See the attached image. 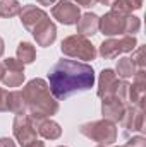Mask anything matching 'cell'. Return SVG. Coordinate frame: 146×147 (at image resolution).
<instances>
[{
  "label": "cell",
  "instance_id": "1",
  "mask_svg": "<svg viewBox=\"0 0 146 147\" xmlns=\"http://www.w3.org/2000/svg\"><path fill=\"white\" fill-rule=\"evenodd\" d=\"M95 70L91 65L76 60H59L48 72V87L57 101H64L76 92L91 89Z\"/></svg>",
  "mask_w": 146,
  "mask_h": 147
},
{
  "label": "cell",
  "instance_id": "2",
  "mask_svg": "<svg viewBox=\"0 0 146 147\" xmlns=\"http://www.w3.org/2000/svg\"><path fill=\"white\" fill-rule=\"evenodd\" d=\"M26 108L29 113L41 115V116H52L59 111V101L52 96L48 84L43 79H33L29 80L24 89L21 91Z\"/></svg>",
  "mask_w": 146,
  "mask_h": 147
},
{
  "label": "cell",
  "instance_id": "3",
  "mask_svg": "<svg viewBox=\"0 0 146 147\" xmlns=\"http://www.w3.org/2000/svg\"><path fill=\"white\" fill-rule=\"evenodd\" d=\"M98 29L105 36H117V34L134 36L141 29V21L136 16H120L110 10L108 14L100 17Z\"/></svg>",
  "mask_w": 146,
  "mask_h": 147
},
{
  "label": "cell",
  "instance_id": "4",
  "mask_svg": "<svg viewBox=\"0 0 146 147\" xmlns=\"http://www.w3.org/2000/svg\"><path fill=\"white\" fill-rule=\"evenodd\" d=\"M79 132L96 142L98 146H112L117 140V127L108 120H96V121H88L79 127Z\"/></svg>",
  "mask_w": 146,
  "mask_h": 147
},
{
  "label": "cell",
  "instance_id": "5",
  "mask_svg": "<svg viewBox=\"0 0 146 147\" xmlns=\"http://www.w3.org/2000/svg\"><path fill=\"white\" fill-rule=\"evenodd\" d=\"M60 51L71 58H79V60H86V62L95 60L98 55L93 43L86 36H81V34H72V36H67L65 39H62Z\"/></svg>",
  "mask_w": 146,
  "mask_h": 147
},
{
  "label": "cell",
  "instance_id": "6",
  "mask_svg": "<svg viewBox=\"0 0 146 147\" xmlns=\"http://www.w3.org/2000/svg\"><path fill=\"white\" fill-rule=\"evenodd\" d=\"M138 46V41L134 36H122V38H110L105 39L100 45V55L107 60L117 58L122 53H129L134 51Z\"/></svg>",
  "mask_w": 146,
  "mask_h": 147
},
{
  "label": "cell",
  "instance_id": "7",
  "mask_svg": "<svg viewBox=\"0 0 146 147\" xmlns=\"http://www.w3.org/2000/svg\"><path fill=\"white\" fill-rule=\"evenodd\" d=\"M12 134H14L16 140L23 147L31 146L36 140V130L33 127V121H31L29 115H26V113L16 115L14 123H12Z\"/></svg>",
  "mask_w": 146,
  "mask_h": 147
},
{
  "label": "cell",
  "instance_id": "8",
  "mask_svg": "<svg viewBox=\"0 0 146 147\" xmlns=\"http://www.w3.org/2000/svg\"><path fill=\"white\" fill-rule=\"evenodd\" d=\"M145 92H146V74L145 69H138L132 75V84H129L127 101L131 106L145 110Z\"/></svg>",
  "mask_w": 146,
  "mask_h": 147
},
{
  "label": "cell",
  "instance_id": "9",
  "mask_svg": "<svg viewBox=\"0 0 146 147\" xmlns=\"http://www.w3.org/2000/svg\"><path fill=\"white\" fill-rule=\"evenodd\" d=\"M29 118L33 121V127H35L36 134H40L43 139H46V140H57L62 135L60 125L57 121L50 120V116H41V115L29 113Z\"/></svg>",
  "mask_w": 146,
  "mask_h": 147
},
{
  "label": "cell",
  "instance_id": "10",
  "mask_svg": "<svg viewBox=\"0 0 146 147\" xmlns=\"http://www.w3.org/2000/svg\"><path fill=\"white\" fill-rule=\"evenodd\" d=\"M52 16L59 22H62L65 26H72L81 17V10H79V5L72 3L71 0H60L52 7Z\"/></svg>",
  "mask_w": 146,
  "mask_h": 147
},
{
  "label": "cell",
  "instance_id": "11",
  "mask_svg": "<svg viewBox=\"0 0 146 147\" xmlns=\"http://www.w3.org/2000/svg\"><path fill=\"white\" fill-rule=\"evenodd\" d=\"M3 84L7 87H19L24 80V63H21L17 58H7L3 60Z\"/></svg>",
  "mask_w": 146,
  "mask_h": 147
},
{
  "label": "cell",
  "instance_id": "12",
  "mask_svg": "<svg viewBox=\"0 0 146 147\" xmlns=\"http://www.w3.org/2000/svg\"><path fill=\"white\" fill-rule=\"evenodd\" d=\"M126 110H127L126 103H122L115 96H110V98H103L102 99V115H103L105 120H108L112 123L122 121Z\"/></svg>",
  "mask_w": 146,
  "mask_h": 147
},
{
  "label": "cell",
  "instance_id": "13",
  "mask_svg": "<svg viewBox=\"0 0 146 147\" xmlns=\"http://www.w3.org/2000/svg\"><path fill=\"white\" fill-rule=\"evenodd\" d=\"M119 82L120 80H119L117 74L113 72L112 69H103L100 72V77H98V96L102 99L103 98H110V96H115Z\"/></svg>",
  "mask_w": 146,
  "mask_h": 147
},
{
  "label": "cell",
  "instance_id": "14",
  "mask_svg": "<svg viewBox=\"0 0 146 147\" xmlns=\"http://www.w3.org/2000/svg\"><path fill=\"white\" fill-rule=\"evenodd\" d=\"M120 123L126 128V132H145V110L129 106Z\"/></svg>",
  "mask_w": 146,
  "mask_h": 147
},
{
  "label": "cell",
  "instance_id": "15",
  "mask_svg": "<svg viewBox=\"0 0 146 147\" xmlns=\"http://www.w3.org/2000/svg\"><path fill=\"white\" fill-rule=\"evenodd\" d=\"M21 22H23V26L31 33L35 28H36L38 24H41L45 19H48V16H46V12L45 10H41L40 7L36 5H24L23 9H21Z\"/></svg>",
  "mask_w": 146,
  "mask_h": 147
},
{
  "label": "cell",
  "instance_id": "16",
  "mask_svg": "<svg viewBox=\"0 0 146 147\" xmlns=\"http://www.w3.org/2000/svg\"><path fill=\"white\" fill-rule=\"evenodd\" d=\"M31 34H33V38L36 39V43L40 46H50L57 39V28L50 19H45L41 24H38L31 31Z\"/></svg>",
  "mask_w": 146,
  "mask_h": 147
},
{
  "label": "cell",
  "instance_id": "17",
  "mask_svg": "<svg viewBox=\"0 0 146 147\" xmlns=\"http://www.w3.org/2000/svg\"><path fill=\"white\" fill-rule=\"evenodd\" d=\"M98 22H100V17L96 16V14H93V12H86V14H83L79 19H77V33L81 34V36H93V34H96V31H98Z\"/></svg>",
  "mask_w": 146,
  "mask_h": 147
},
{
  "label": "cell",
  "instance_id": "18",
  "mask_svg": "<svg viewBox=\"0 0 146 147\" xmlns=\"http://www.w3.org/2000/svg\"><path fill=\"white\" fill-rule=\"evenodd\" d=\"M143 7V0H115L110 9L120 16H132V10H139Z\"/></svg>",
  "mask_w": 146,
  "mask_h": 147
},
{
  "label": "cell",
  "instance_id": "19",
  "mask_svg": "<svg viewBox=\"0 0 146 147\" xmlns=\"http://www.w3.org/2000/svg\"><path fill=\"white\" fill-rule=\"evenodd\" d=\"M7 111L14 113V115H23L26 113V103L23 98L21 91H10L9 92V99H7Z\"/></svg>",
  "mask_w": 146,
  "mask_h": 147
},
{
  "label": "cell",
  "instance_id": "20",
  "mask_svg": "<svg viewBox=\"0 0 146 147\" xmlns=\"http://www.w3.org/2000/svg\"><path fill=\"white\" fill-rule=\"evenodd\" d=\"M17 60L21 62V63H24V65H28V63H33L35 60H36V50H35V46L31 45V43H28V41H21L19 45H17Z\"/></svg>",
  "mask_w": 146,
  "mask_h": 147
},
{
  "label": "cell",
  "instance_id": "21",
  "mask_svg": "<svg viewBox=\"0 0 146 147\" xmlns=\"http://www.w3.org/2000/svg\"><path fill=\"white\" fill-rule=\"evenodd\" d=\"M21 9H23V5L17 0H0V17L9 19V17L19 16Z\"/></svg>",
  "mask_w": 146,
  "mask_h": 147
},
{
  "label": "cell",
  "instance_id": "22",
  "mask_svg": "<svg viewBox=\"0 0 146 147\" xmlns=\"http://www.w3.org/2000/svg\"><path fill=\"white\" fill-rule=\"evenodd\" d=\"M115 72L119 74V77H122L124 80L126 79H131L134 74H136V67L134 63L131 62V58H119L117 60V67H115Z\"/></svg>",
  "mask_w": 146,
  "mask_h": 147
},
{
  "label": "cell",
  "instance_id": "23",
  "mask_svg": "<svg viewBox=\"0 0 146 147\" xmlns=\"http://www.w3.org/2000/svg\"><path fill=\"white\" fill-rule=\"evenodd\" d=\"M131 62L134 63L136 69H145L146 65V58H145V46H138L134 51H132V57H131Z\"/></svg>",
  "mask_w": 146,
  "mask_h": 147
},
{
  "label": "cell",
  "instance_id": "24",
  "mask_svg": "<svg viewBox=\"0 0 146 147\" xmlns=\"http://www.w3.org/2000/svg\"><path fill=\"white\" fill-rule=\"evenodd\" d=\"M126 147H146V139L145 137H141V135H138V137H131V139L127 140Z\"/></svg>",
  "mask_w": 146,
  "mask_h": 147
},
{
  "label": "cell",
  "instance_id": "25",
  "mask_svg": "<svg viewBox=\"0 0 146 147\" xmlns=\"http://www.w3.org/2000/svg\"><path fill=\"white\" fill-rule=\"evenodd\" d=\"M7 99H9V91L0 87V113L7 111Z\"/></svg>",
  "mask_w": 146,
  "mask_h": 147
},
{
  "label": "cell",
  "instance_id": "26",
  "mask_svg": "<svg viewBox=\"0 0 146 147\" xmlns=\"http://www.w3.org/2000/svg\"><path fill=\"white\" fill-rule=\"evenodd\" d=\"M72 3L76 5H81V7H86V9H89V7H93L95 3H96V0H71Z\"/></svg>",
  "mask_w": 146,
  "mask_h": 147
},
{
  "label": "cell",
  "instance_id": "27",
  "mask_svg": "<svg viewBox=\"0 0 146 147\" xmlns=\"http://www.w3.org/2000/svg\"><path fill=\"white\" fill-rule=\"evenodd\" d=\"M0 147H17V146H16V142H14L12 139L2 137V139H0Z\"/></svg>",
  "mask_w": 146,
  "mask_h": 147
},
{
  "label": "cell",
  "instance_id": "28",
  "mask_svg": "<svg viewBox=\"0 0 146 147\" xmlns=\"http://www.w3.org/2000/svg\"><path fill=\"white\" fill-rule=\"evenodd\" d=\"M28 147H45V142H41V140H38L36 139L31 146H28ZM59 147H67V146H59Z\"/></svg>",
  "mask_w": 146,
  "mask_h": 147
},
{
  "label": "cell",
  "instance_id": "29",
  "mask_svg": "<svg viewBox=\"0 0 146 147\" xmlns=\"http://www.w3.org/2000/svg\"><path fill=\"white\" fill-rule=\"evenodd\" d=\"M57 0H38V3L40 5H52V3H55Z\"/></svg>",
  "mask_w": 146,
  "mask_h": 147
},
{
  "label": "cell",
  "instance_id": "30",
  "mask_svg": "<svg viewBox=\"0 0 146 147\" xmlns=\"http://www.w3.org/2000/svg\"><path fill=\"white\" fill-rule=\"evenodd\" d=\"M96 2H100V3H102V5H112V3H113V2H115V0H96Z\"/></svg>",
  "mask_w": 146,
  "mask_h": 147
},
{
  "label": "cell",
  "instance_id": "31",
  "mask_svg": "<svg viewBox=\"0 0 146 147\" xmlns=\"http://www.w3.org/2000/svg\"><path fill=\"white\" fill-rule=\"evenodd\" d=\"M3 51H5V43H3V39L0 38V57L3 55Z\"/></svg>",
  "mask_w": 146,
  "mask_h": 147
},
{
  "label": "cell",
  "instance_id": "32",
  "mask_svg": "<svg viewBox=\"0 0 146 147\" xmlns=\"http://www.w3.org/2000/svg\"><path fill=\"white\" fill-rule=\"evenodd\" d=\"M3 74H5V67H3V63L0 62V80L3 79Z\"/></svg>",
  "mask_w": 146,
  "mask_h": 147
},
{
  "label": "cell",
  "instance_id": "33",
  "mask_svg": "<svg viewBox=\"0 0 146 147\" xmlns=\"http://www.w3.org/2000/svg\"><path fill=\"white\" fill-rule=\"evenodd\" d=\"M96 147H108V146H96ZM122 147H126V146H122Z\"/></svg>",
  "mask_w": 146,
  "mask_h": 147
}]
</instances>
